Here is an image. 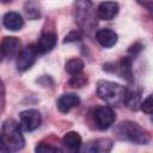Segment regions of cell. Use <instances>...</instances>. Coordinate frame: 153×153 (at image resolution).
<instances>
[{
	"mask_svg": "<svg viewBox=\"0 0 153 153\" xmlns=\"http://www.w3.org/2000/svg\"><path fill=\"white\" fill-rule=\"evenodd\" d=\"M115 135L121 141H128L135 145H147L151 136L146 129L133 121H122L115 128Z\"/></svg>",
	"mask_w": 153,
	"mask_h": 153,
	"instance_id": "obj_4",
	"label": "cell"
},
{
	"mask_svg": "<svg viewBox=\"0 0 153 153\" xmlns=\"http://www.w3.org/2000/svg\"><path fill=\"white\" fill-rule=\"evenodd\" d=\"M37 55H38V51H37L35 44H30V45H26L25 48H23L19 51V54L17 55V60H16L17 69L20 72H25V71L30 69L32 67V65L35 63Z\"/></svg>",
	"mask_w": 153,
	"mask_h": 153,
	"instance_id": "obj_6",
	"label": "cell"
},
{
	"mask_svg": "<svg viewBox=\"0 0 153 153\" xmlns=\"http://www.w3.org/2000/svg\"><path fill=\"white\" fill-rule=\"evenodd\" d=\"M24 13L26 16V18L31 19V20H36L41 17V8H39V5L33 1V0H27L25 4H24Z\"/></svg>",
	"mask_w": 153,
	"mask_h": 153,
	"instance_id": "obj_17",
	"label": "cell"
},
{
	"mask_svg": "<svg viewBox=\"0 0 153 153\" xmlns=\"http://www.w3.org/2000/svg\"><path fill=\"white\" fill-rule=\"evenodd\" d=\"M136 1H137L139 4H141V5H143V6H145L146 2H147V0H136Z\"/></svg>",
	"mask_w": 153,
	"mask_h": 153,
	"instance_id": "obj_24",
	"label": "cell"
},
{
	"mask_svg": "<svg viewBox=\"0 0 153 153\" xmlns=\"http://www.w3.org/2000/svg\"><path fill=\"white\" fill-rule=\"evenodd\" d=\"M129 90L117 82L109 80H99L97 84V94L106 104L112 106L126 105Z\"/></svg>",
	"mask_w": 153,
	"mask_h": 153,
	"instance_id": "obj_2",
	"label": "cell"
},
{
	"mask_svg": "<svg viewBox=\"0 0 153 153\" xmlns=\"http://www.w3.org/2000/svg\"><path fill=\"white\" fill-rule=\"evenodd\" d=\"M56 42H57V38L54 32H44L39 36L35 45L38 54H47L50 50H53V48L56 45Z\"/></svg>",
	"mask_w": 153,
	"mask_h": 153,
	"instance_id": "obj_13",
	"label": "cell"
},
{
	"mask_svg": "<svg viewBox=\"0 0 153 153\" xmlns=\"http://www.w3.org/2000/svg\"><path fill=\"white\" fill-rule=\"evenodd\" d=\"M82 31L81 30H72L71 32H68L63 39V43H71V42H76L80 41L82 38Z\"/></svg>",
	"mask_w": 153,
	"mask_h": 153,
	"instance_id": "obj_22",
	"label": "cell"
},
{
	"mask_svg": "<svg viewBox=\"0 0 153 153\" xmlns=\"http://www.w3.org/2000/svg\"><path fill=\"white\" fill-rule=\"evenodd\" d=\"M11 1H12V0H1L2 4H7V2H11Z\"/></svg>",
	"mask_w": 153,
	"mask_h": 153,
	"instance_id": "obj_25",
	"label": "cell"
},
{
	"mask_svg": "<svg viewBox=\"0 0 153 153\" xmlns=\"http://www.w3.org/2000/svg\"><path fill=\"white\" fill-rule=\"evenodd\" d=\"M94 37H96V41H97L102 47H104V48H111V47H114V45L117 43V41H118L117 33H116L114 30L106 29V27L97 30Z\"/></svg>",
	"mask_w": 153,
	"mask_h": 153,
	"instance_id": "obj_11",
	"label": "cell"
},
{
	"mask_svg": "<svg viewBox=\"0 0 153 153\" xmlns=\"http://www.w3.org/2000/svg\"><path fill=\"white\" fill-rule=\"evenodd\" d=\"M4 26L10 31H18L24 26V19L18 12H7L2 17Z\"/></svg>",
	"mask_w": 153,
	"mask_h": 153,
	"instance_id": "obj_14",
	"label": "cell"
},
{
	"mask_svg": "<svg viewBox=\"0 0 153 153\" xmlns=\"http://www.w3.org/2000/svg\"><path fill=\"white\" fill-rule=\"evenodd\" d=\"M87 82V78L84 74H76V75H72L71 80H69V85L72 87H81Z\"/></svg>",
	"mask_w": 153,
	"mask_h": 153,
	"instance_id": "obj_21",
	"label": "cell"
},
{
	"mask_svg": "<svg viewBox=\"0 0 153 153\" xmlns=\"http://www.w3.org/2000/svg\"><path fill=\"white\" fill-rule=\"evenodd\" d=\"M145 7H146V10L148 11V13H149L151 18L153 19V2H151V1H147V4L145 5Z\"/></svg>",
	"mask_w": 153,
	"mask_h": 153,
	"instance_id": "obj_23",
	"label": "cell"
},
{
	"mask_svg": "<svg viewBox=\"0 0 153 153\" xmlns=\"http://www.w3.org/2000/svg\"><path fill=\"white\" fill-rule=\"evenodd\" d=\"M120 12V5L116 1H103L97 7V16L102 20H111Z\"/></svg>",
	"mask_w": 153,
	"mask_h": 153,
	"instance_id": "obj_10",
	"label": "cell"
},
{
	"mask_svg": "<svg viewBox=\"0 0 153 153\" xmlns=\"http://www.w3.org/2000/svg\"><path fill=\"white\" fill-rule=\"evenodd\" d=\"M19 124L24 131H33L42 123L41 112L36 109H27L19 114Z\"/></svg>",
	"mask_w": 153,
	"mask_h": 153,
	"instance_id": "obj_7",
	"label": "cell"
},
{
	"mask_svg": "<svg viewBox=\"0 0 153 153\" xmlns=\"http://www.w3.org/2000/svg\"><path fill=\"white\" fill-rule=\"evenodd\" d=\"M79 104H80V98L75 93H63L59 97L57 103H56L57 109L63 114L76 108Z\"/></svg>",
	"mask_w": 153,
	"mask_h": 153,
	"instance_id": "obj_12",
	"label": "cell"
},
{
	"mask_svg": "<svg viewBox=\"0 0 153 153\" xmlns=\"http://www.w3.org/2000/svg\"><path fill=\"white\" fill-rule=\"evenodd\" d=\"M19 48H20V41L19 38L14 36H6L1 41L0 50H1V56L2 59H12L16 55L19 54Z\"/></svg>",
	"mask_w": 153,
	"mask_h": 153,
	"instance_id": "obj_8",
	"label": "cell"
},
{
	"mask_svg": "<svg viewBox=\"0 0 153 153\" xmlns=\"http://www.w3.org/2000/svg\"><path fill=\"white\" fill-rule=\"evenodd\" d=\"M112 72H117L121 78L127 81H133V71H131V59L129 56H124L121 59L117 66L112 68Z\"/></svg>",
	"mask_w": 153,
	"mask_h": 153,
	"instance_id": "obj_16",
	"label": "cell"
},
{
	"mask_svg": "<svg viewBox=\"0 0 153 153\" xmlns=\"http://www.w3.org/2000/svg\"><path fill=\"white\" fill-rule=\"evenodd\" d=\"M151 121L153 122V114H152V117H151Z\"/></svg>",
	"mask_w": 153,
	"mask_h": 153,
	"instance_id": "obj_26",
	"label": "cell"
},
{
	"mask_svg": "<svg viewBox=\"0 0 153 153\" xmlns=\"http://www.w3.org/2000/svg\"><path fill=\"white\" fill-rule=\"evenodd\" d=\"M84 61L81 59H78V57H73V59H69L66 65H65V69L68 74L71 75H76V74H80L84 69Z\"/></svg>",
	"mask_w": 153,
	"mask_h": 153,
	"instance_id": "obj_18",
	"label": "cell"
},
{
	"mask_svg": "<svg viewBox=\"0 0 153 153\" xmlns=\"http://www.w3.org/2000/svg\"><path fill=\"white\" fill-rule=\"evenodd\" d=\"M62 145L66 149H68L71 152H78L81 148L82 140H81V136L79 135V133L68 131L62 137Z\"/></svg>",
	"mask_w": 153,
	"mask_h": 153,
	"instance_id": "obj_15",
	"label": "cell"
},
{
	"mask_svg": "<svg viewBox=\"0 0 153 153\" xmlns=\"http://www.w3.org/2000/svg\"><path fill=\"white\" fill-rule=\"evenodd\" d=\"M92 118L99 130H106L115 123L116 116L112 108H110L109 105H100L93 110Z\"/></svg>",
	"mask_w": 153,
	"mask_h": 153,
	"instance_id": "obj_5",
	"label": "cell"
},
{
	"mask_svg": "<svg viewBox=\"0 0 153 153\" xmlns=\"http://www.w3.org/2000/svg\"><path fill=\"white\" fill-rule=\"evenodd\" d=\"M114 146V142L109 137H99L88 141L85 147L84 152H90V153H106L110 152Z\"/></svg>",
	"mask_w": 153,
	"mask_h": 153,
	"instance_id": "obj_9",
	"label": "cell"
},
{
	"mask_svg": "<svg viewBox=\"0 0 153 153\" xmlns=\"http://www.w3.org/2000/svg\"><path fill=\"white\" fill-rule=\"evenodd\" d=\"M97 10L91 0H75V22L85 35H92L97 26Z\"/></svg>",
	"mask_w": 153,
	"mask_h": 153,
	"instance_id": "obj_3",
	"label": "cell"
},
{
	"mask_svg": "<svg viewBox=\"0 0 153 153\" xmlns=\"http://www.w3.org/2000/svg\"><path fill=\"white\" fill-rule=\"evenodd\" d=\"M140 109L145 112V114H148V115H152L153 114V93L147 96L143 102L140 104Z\"/></svg>",
	"mask_w": 153,
	"mask_h": 153,
	"instance_id": "obj_20",
	"label": "cell"
},
{
	"mask_svg": "<svg viewBox=\"0 0 153 153\" xmlns=\"http://www.w3.org/2000/svg\"><path fill=\"white\" fill-rule=\"evenodd\" d=\"M35 151L37 153H56V152H62L61 148L56 147V146H51V145H48V143H38L35 148Z\"/></svg>",
	"mask_w": 153,
	"mask_h": 153,
	"instance_id": "obj_19",
	"label": "cell"
},
{
	"mask_svg": "<svg viewBox=\"0 0 153 153\" xmlns=\"http://www.w3.org/2000/svg\"><path fill=\"white\" fill-rule=\"evenodd\" d=\"M25 140L22 134V127L14 120H6L1 126V143L2 152H19L24 148Z\"/></svg>",
	"mask_w": 153,
	"mask_h": 153,
	"instance_id": "obj_1",
	"label": "cell"
}]
</instances>
